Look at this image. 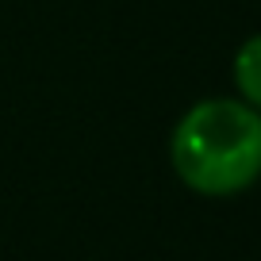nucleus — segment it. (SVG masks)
<instances>
[{"label":"nucleus","mask_w":261,"mask_h":261,"mask_svg":"<svg viewBox=\"0 0 261 261\" xmlns=\"http://www.w3.org/2000/svg\"><path fill=\"white\" fill-rule=\"evenodd\" d=\"M234 85L246 96V104L261 112V35L242 42V50L234 54Z\"/></svg>","instance_id":"f03ea898"},{"label":"nucleus","mask_w":261,"mask_h":261,"mask_svg":"<svg viewBox=\"0 0 261 261\" xmlns=\"http://www.w3.org/2000/svg\"><path fill=\"white\" fill-rule=\"evenodd\" d=\"M173 169L200 196H234L261 173V112L238 100H204L173 127Z\"/></svg>","instance_id":"f257e3e1"}]
</instances>
